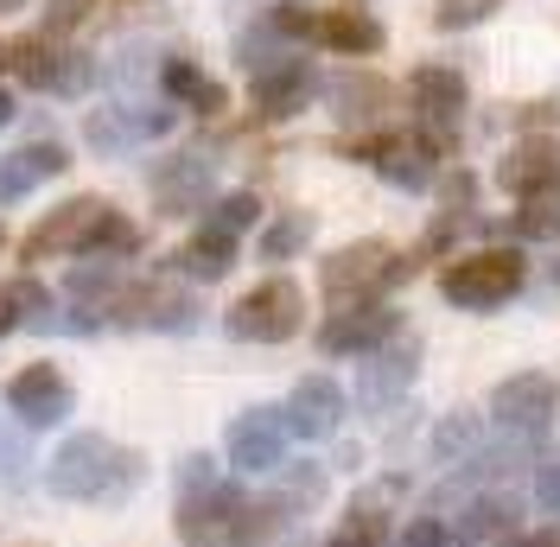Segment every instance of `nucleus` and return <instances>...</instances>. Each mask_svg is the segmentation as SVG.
<instances>
[{"label": "nucleus", "instance_id": "nucleus-22", "mask_svg": "<svg viewBox=\"0 0 560 547\" xmlns=\"http://www.w3.org/2000/svg\"><path fill=\"white\" fill-rule=\"evenodd\" d=\"M230 261H236V236H223V230H210V223L191 236V248L178 255V268L198 274V280H223V274H230Z\"/></svg>", "mask_w": 560, "mask_h": 547}, {"label": "nucleus", "instance_id": "nucleus-37", "mask_svg": "<svg viewBox=\"0 0 560 547\" xmlns=\"http://www.w3.org/2000/svg\"><path fill=\"white\" fill-rule=\"evenodd\" d=\"M510 547H560L555 528H541V535H523V542H510Z\"/></svg>", "mask_w": 560, "mask_h": 547}, {"label": "nucleus", "instance_id": "nucleus-32", "mask_svg": "<svg viewBox=\"0 0 560 547\" xmlns=\"http://www.w3.org/2000/svg\"><path fill=\"white\" fill-rule=\"evenodd\" d=\"M490 7L485 0H446V7H440V13H433V20H440V26H446V33H458V26H478V20H485Z\"/></svg>", "mask_w": 560, "mask_h": 547}, {"label": "nucleus", "instance_id": "nucleus-30", "mask_svg": "<svg viewBox=\"0 0 560 547\" xmlns=\"http://www.w3.org/2000/svg\"><path fill=\"white\" fill-rule=\"evenodd\" d=\"M478 440H485V427H478V420H471V414H453V420H446V427H440V458H458V452H478Z\"/></svg>", "mask_w": 560, "mask_h": 547}, {"label": "nucleus", "instance_id": "nucleus-21", "mask_svg": "<svg viewBox=\"0 0 560 547\" xmlns=\"http://www.w3.org/2000/svg\"><path fill=\"white\" fill-rule=\"evenodd\" d=\"M166 96H178V103H191L198 115H217V108H230V90L223 83H210L198 65H185V58H166Z\"/></svg>", "mask_w": 560, "mask_h": 547}, {"label": "nucleus", "instance_id": "nucleus-5", "mask_svg": "<svg viewBox=\"0 0 560 547\" xmlns=\"http://www.w3.org/2000/svg\"><path fill=\"white\" fill-rule=\"evenodd\" d=\"M350 153L370 160L395 191H427L440 178V140L433 135H370V140H357Z\"/></svg>", "mask_w": 560, "mask_h": 547}, {"label": "nucleus", "instance_id": "nucleus-23", "mask_svg": "<svg viewBox=\"0 0 560 547\" xmlns=\"http://www.w3.org/2000/svg\"><path fill=\"white\" fill-rule=\"evenodd\" d=\"M7 51H13V65H20V77H26L33 90H58V65H65V51H58L45 33H26L20 45H7Z\"/></svg>", "mask_w": 560, "mask_h": 547}, {"label": "nucleus", "instance_id": "nucleus-12", "mask_svg": "<svg viewBox=\"0 0 560 547\" xmlns=\"http://www.w3.org/2000/svg\"><path fill=\"white\" fill-rule=\"evenodd\" d=\"M280 452H287V414L280 408H255L230 427V458L243 472H275Z\"/></svg>", "mask_w": 560, "mask_h": 547}, {"label": "nucleus", "instance_id": "nucleus-18", "mask_svg": "<svg viewBox=\"0 0 560 547\" xmlns=\"http://www.w3.org/2000/svg\"><path fill=\"white\" fill-rule=\"evenodd\" d=\"M70 166V153L58 140H33V147H20L13 160H0V198H26L38 178H58Z\"/></svg>", "mask_w": 560, "mask_h": 547}, {"label": "nucleus", "instance_id": "nucleus-14", "mask_svg": "<svg viewBox=\"0 0 560 547\" xmlns=\"http://www.w3.org/2000/svg\"><path fill=\"white\" fill-rule=\"evenodd\" d=\"M415 363H420V344H395V350H376L370 363H363V376H357V401L370 414H383L401 401V388L415 382Z\"/></svg>", "mask_w": 560, "mask_h": 547}, {"label": "nucleus", "instance_id": "nucleus-1", "mask_svg": "<svg viewBox=\"0 0 560 547\" xmlns=\"http://www.w3.org/2000/svg\"><path fill=\"white\" fill-rule=\"evenodd\" d=\"M523 280H528V261L516 255V248H485V255H458V261H446L440 293H446L453 306H465V312H490V306H503V300H516Z\"/></svg>", "mask_w": 560, "mask_h": 547}, {"label": "nucleus", "instance_id": "nucleus-26", "mask_svg": "<svg viewBox=\"0 0 560 547\" xmlns=\"http://www.w3.org/2000/svg\"><path fill=\"white\" fill-rule=\"evenodd\" d=\"M516 242H548V236H560V198H528L510 223H503Z\"/></svg>", "mask_w": 560, "mask_h": 547}, {"label": "nucleus", "instance_id": "nucleus-25", "mask_svg": "<svg viewBox=\"0 0 560 547\" xmlns=\"http://www.w3.org/2000/svg\"><path fill=\"white\" fill-rule=\"evenodd\" d=\"M313 242V217L306 210H287V217H275L268 230H261V261H287V255H300Z\"/></svg>", "mask_w": 560, "mask_h": 547}, {"label": "nucleus", "instance_id": "nucleus-4", "mask_svg": "<svg viewBox=\"0 0 560 547\" xmlns=\"http://www.w3.org/2000/svg\"><path fill=\"white\" fill-rule=\"evenodd\" d=\"M300 318H306V293L293 287V280H261L255 293L236 300L230 312V331L248 344H287L300 331Z\"/></svg>", "mask_w": 560, "mask_h": 547}, {"label": "nucleus", "instance_id": "nucleus-3", "mask_svg": "<svg viewBox=\"0 0 560 547\" xmlns=\"http://www.w3.org/2000/svg\"><path fill=\"white\" fill-rule=\"evenodd\" d=\"M415 268H420L415 255H395L388 242H350V248H338V255L318 268V280H325L331 300H357V293H370V287H401Z\"/></svg>", "mask_w": 560, "mask_h": 547}, {"label": "nucleus", "instance_id": "nucleus-2", "mask_svg": "<svg viewBox=\"0 0 560 547\" xmlns=\"http://www.w3.org/2000/svg\"><path fill=\"white\" fill-rule=\"evenodd\" d=\"M140 472L135 452H121V445L108 440H70L58 458H51V490H65V497H115V490H128Z\"/></svg>", "mask_w": 560, "mask_h": 547}, {"label": "nucleus", "instance_id": "nucleus-34", "mask_svg": "<svg viewBox=\"0 0 560 547\" xmlns=\"http://www.w3.org/2000/svg\"><path fill=\"white\" fill-rule=\"evenodd\" d=\"M83 13H90V0H51V13H45V38L70 33V26H77Z\"/></svg>", "mask_w": 560, "mask_h": 547}, {"label": "nucleus", "instance_id": "nucleus-9", "mask_svg": "<svg viewBox=\"0 0 560 547\" xmlns=\"http://www.w3.org/2000/svg\"><path fill=\"white\" fill-rule=\"evenodd\" d=\"M210 178H217V160L205 153H173L153 166V205L166 217H191V210L210 198Z\"/></svg>", "mask_w": 560, "mask_h": 547}, {"label": "nucleus", "instance_id": "nucleus-39", "mask_svg": "<svg viewBox=\"0 0 560 547\" xmlns=\"http://www.w3.org/2000/svg\"><path fill=\"white\" fill-rule=\"evenodd\" d=\"M13 7H26V0H0V13H13Z\"/></svg>", "mask_w": 560, "mask_h": 547}, {"label": "nucleus", "instance_id": "nucleus-35", "mask_svg": "<svg viewBox=\"0 0 560 547\" xmlns=\"http://www.w3.org/2000/svg\"><path fill=\"white\" fill-rule=\"evenodd\" d=\"M401 547H446V528H440V522H433V515H420L415 528H408V535H401Z\"/></svg>", "mask_w": 560, "mask_h": 547}, {"label": "nucleus", "instance_id": "nucleus-7", "mask_svg": "<svg viewBox=\"0 0 560 547\" xmlns=\"http://www.w3.org/2000/svg\"><path fill=\"white\" fill-rule=\"evenodd\" d=\"M497 185L510 191V198H560V140L555 135H523L510 153H503V166H497Z\"/></svg>", "mask_w": 560, "mask_h": 547}, {"label": "nucleus", "instance_id": "nucleus-15", "mask_svg": "<svg viewBox=\"0 0 560 547\" xmlns=\"http://www.w3.org/2000/svg\"><path fill=\"white\" fill-rule=\"evenodd\" d=\"M313 90H318V77H313L306 58H280L275 70L255 77V108H261L268 121H287V115H300V108L313 103Z\"/></svg>", "mask_w": 560, "mask_h": 547}, {"label": "nucleus", "instance_id": "nucleus-11", "mask_svg": "<svg viewBox=\"0 0 560 547\" xmlns=\"http://www.w3.org/2000/svg\"><path fill=\"white\" fill-rule=\"evenodd\" d=\"M408 103H415V115L433 128V140H440L458 115H465V77H458L453 65H420L415 77H408Z\"/></svg>", "mask_w": 560, "mask_h": 547}, {"label": "nucleus", "instance_id": "nucleus-19", "mask_svg": "<svg viewBox=\"0 0 560 547\" xmlns=\"http://www.w3.org/2000/svg\"><path fill=\"white\" fill-rule=\"evenodd\" d=\"M318 45H331V51H345V58H370V51H383V26L370 20V13H357V7H331V13H318Z\"/></svg>", "mask_w": 560, "mask_h": 547}, {"label": "nucleus", "instance_id": "nucleus-16", "mask_svg": "<svg viewBox=\"0 0 560 547\" xmlns=\"http://www.w3.org/2000/svg\"><path fill=\"white\" fill-rule=\"evenodd\" d=\"M345 420V388L331 376H306L287 401V433H306V440H325L331 427Z\"/></svg>", "mask_w": 560, "mask_h": 547}, {"label": "nucleus", "instance_id": "nucleus-33", "mask_svg": "<svg viewBox=\"0 0 560 547\" xmlns=\"http://www.w3.org/2000/svg\"><path fill=\"white\" fill-rule=\"evenodd\" d=\"M96 248H115V255H135V248H140V230L128 223V217H108V223H103V236H96Z\"/></svg>", "mask_w": 560, "mask_h": 547}, {"label": "nucleus", "instance_id": "nucleus-8", "mask_svg": "<svg viewBox=\"0 0 560 547\" xmlns=\"http://www.w3.org/2000/svg\"><path fill=\"white\" fill-rule=\"evenodd\" d=\"M560 408V388L555 376H541V370H523V376L497 382V395H490V414L510 427V433H541Z\"/></svg>", "mask_w": 560, "mask_h": 547}, {"label": "nucleus", "instance_id": "nucleus-17", "mask_svg": "<svg viewBox=\"0 0 560 547\" xmlns=\"http://www.w3.org/2000/svg\"><path fill=\"white\" fill-rule=\"evenodd\" d=\"M395 338V312L388 306H350L338 312V318H325V331H318V344L338 357V350H376V344Z\"/></svg>", "mask_w": 560, "mask_h": 547}, {"label": "nucleus", "instance_id": "nucleus-27", "mask_svg": "<svg viewBox=\"0 0 560 547\" xmlns=\"http://www.w3.org/2000/svg\"><path fill=\"white\" fill-rule=\"evenodd\" d=\"M497 528H510V503H503V497H478V503L465 510V522H458L453 535H458L465 547H478V542H490Z\"/></svg>", "mask_w": 560, "mask_h": 547}, {"label": "nucleus", "instance_id": "nucleus-24", "mask_svg": "<svg viewBox=\"0 0 560 547\" xmlns=\"http://www.w3.org/2000/svg\"><path fill=\"white\" fill-rule=\"evenodd\" d=\"M128 318H147V325H166V331H185L191 325V300L173 293V287H140L135 300H128Z\"/></svg>", "mask_w": 560, "mask_h": 547}, {"label": "nucleus", "instance_id": "nucleus-36", "mask_svg": "<svg viewBox=\"0 0 560 547\" xmlns=\"http://www.w3.org/2000/svg\"><path fill=\"white\" fill-rule=\"evenodd\" d=\"M535 490H541V510L560 515V458H548V465H541V484H535Z\"/></svg>", "mask_w": 560, "mask_h": 547}, {"label": "nucleus", "instance_id": "nucleus-20", "mask_svg": "<svg viewBox=\"0 0 560 547\" xmlns=\"http://www.w3.org/2000/svg\"><path fill=\"white\" fill-rule=\"evenodd\" d=\"M388 96H395V90H388L376 70H345V77H331V108H338L345 121H376L388 108Z\"/></svg>", "mask_w": 560, "mask_h": 547}, {"label": "nucleus", "instance_id": "nucleus-28", "mask_svg": "<svg viewBox=\"0 0 560 547\" xmlns=\"http://www.w3.org/2000/svg\"><path fill=\"white\" fill-rule=\"evenodd\" d=\"M33 312H45V287H38V280H7V287H0V338H7L20 318H33Z\"/></svg>", "mask_w": 560, "mask_h": 547}, {"label": "nucleus", "instance_id": "nucleus-31", "mask_svg": "<svg viewBox=\"0 0 560 547\" xmlns=\"http://www.w3.org/2000/svg\"><path fill=\"white\" fill-rule=\"evenodd\" d=\"M331 547H383V515L357 510V515H350V522H345V528L331 535Z\"/></svg>", "mask_w": 560, "mask_h": 547}, {"label": "nucleus", "instance_id": "nucleus-6", "mask_svg": "<svg viewBox=\"0 0 560 547\" xmlns=\"http://www.w3.org/2000/svg\"><path fill=\"white\" fill-rule=\"evenodd\" d=\"M108 217H115V210H108L103 198H70V205H58V210H51V217H45V223L33 230V236H26V261L96 248V236H103Z\"/></svg>", "mask_w": 560, "mask_h": 547}, {"label": "nucleus", "instance_id": "nucleus-40", "mask_svg": "<svg viewBox=\"0 0 560 547\" xmlns=\"http://www.w3.org/2000/svg\"><path fill=\"white\" fill-rule=\"evenodd\" d=\"M0 65H13V51H7V45H0Z\"/></svg>", "mask_w": 560, "mask_h": 547}, {"label": "nucleus", "instance_id": "nucleus-29", "mask_svg": "<svg viewBox=\"0 0 560 547\" xmlns=\"http://www.w3.org/2000/svg\"><path fill=\"white\" fill-rule=\"evenodd\" d=\"M248 223H261V205H255L248 191L223 198V205H217V217H210V230H223V236H243Z\"/></svg>", "mask_w": 560, "mask_h": 547}, {"label": "nucleus", "instance_id": "nucleus-10", "mask_svg": "<svg viewBox=\"0 0 560 547\" xmlns=\"http://www.w3.org/2000/svg\"><path fill=\"white\" fill-rule=\"evenodd\" d=\"M243 515H248V503L230 490V484H210L205 497H191V503H185V515H178V535H185L191 547L236 542V535H243Z\"/></svg>", "mask_w": 560, "mask_h": 547}, {"label": "nucleus", "instance_id": "nucleus-13", "mask_svg": "<svg viewBox=\"0 0 560 547\" xmlns=\"http://www.w3.org/2000/svg\"><path fill=\"white\" fill-rule=\"evenodd\" d=\"M7 401H13V414H26L33 427H51V420L70 414V382L58 376V363H33V370H20L7 382Z\"/></svg>", "mask_w": 560, "mask_h": 547}, {"label": "nucleus", "instance_id": "nucleus-38", "mask_svg": "<svg viewBox=\"0 0 560 547\" xmlns=\"http://www.w3.org/2000/svg\"><path fill=\"white\" fill-rule=\"evenodd\" d=\"M7 121H13V96H7V90H0V128H7Z\"/></svg>", "mask_w": 560, "mask_h": 547}]
</instances>
